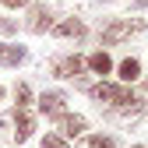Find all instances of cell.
<instances>
[{
    "mask_svg": "<svg viewBox=\"0 0 148 148\" xmlns=\"http://www.w3.org/2000/svg\"><path fill=\"white\" fill-rule=\"evenodd\" d=\"M35 127H39V116L32 113V109H14V141L18 145H25V141H32V134H35Z\"/></svg>",
    "mask_w": 148,
    "mask_h": 148,
    "instance_id": "8",
    "label": "cell"
},
{
    "mask_svg": "<svg viewBox=\"0 0 148 148\" xmlns=\"http://www.w3.org/2000/svg\"><path fill=\"white\" fill-rule=\"evenodd\" d=\"M113 57H109L106 49H95V53H88L85 57V71H92V74H99V78H106V74H113Z\"/></svg>",
    "mask_w": 148,
    "mask_h": 148,
    "instance_id": "10",
    "label": "cell"
},
{
    "mask_svg": "<svg viewBox=\"0 0 148 148\" xmlns=\"http://www.w3.org/2000/svg\"><path fill=\"white\" fill-rule=\"evenodd\" d=\"M127 148H148V145H127Z\"/></svg>",
    "mask_w": 148,
    "mask_h": 148,
    "instance_id": "19",
    "label": "cell"
},
{
    "mask_svg": "<svg viewBox=\"0 0 148 148\" xmlns=\"http://www.w3.org/2000/svg\"><path fill=\"white\" fill-rule=\"evenodd\" d=\"M78 148H120L116 138H109V134H85L78 141Z\"/></svg>",
    "mask_w": 148,
    "mask_h": 148,
    "instance_id": "13",
    "label": "cell"
},
{
    "mask_svg": "<svg viewBox=\"0 0 148 148\" xmlns=\"http://www.w3.org/2000/svg\"><path fill=\"white\" fill-rule=\"evenodd\" d=\"M4 99H7V88H4V85H0V102H4Z\"/></svg>",
    "mask_w": 148,
    "mask_h": 148,
    "instance_id": "18",
    "label": "cell"
},
{
    "mask_svg": "<svg viewBox=\"0 0 148 148\" xmlns=\"http://www.w3.org/2000/svg\"><path fill=\"white\" fill-rule=\"evenodd\" d=\"M148 25H145V18H113V21H106L102 32H99V42L102 46H120L127 42L131 35H141Z\"/></svg>",
    "mask_w": 148,
    "mask_h": 148,
    "instance_id": "2",
    "label": "cell"
},
{
    "mask_svg": "<svg viewBox=\"0 0 148 148\" xmlns=\"http://www.w3.org/2000/svg\"><path fill=\"white\" fill-rule=\"evenodd\" d=\"M11 92H14V109H32L35 92H32V85H28V81H18Z\"/></svg>",
    "mask_w": 148,
    "mask_h": 148,
    "instance_id": "12",
    "label": "cell"
},
{
    "mask_svg": "<svg viewBox=\"0 0 148 148\" xmlns=\"http://www.w3.org/2000/svg\"><path fill=\"white\" fill-rule=\"evenodd\" d=\"M53 25V7L49 4H28L25 7V32H32V35H46Z\"/></svg>",
    "mask_w": 148,
    "mask_h": 148,
    "instance_id": "4",
    "label": "cell"
},
{
    "mask_svg": "<svg viewBox=\"0 0 148 148\" xmlns=\"http://www.w3.org/2000/svg\"><path fill=\"white\" fill-rule=\"evenodd\" d=\"M141 88H145V92H148V78H145V81H141Z\"/></svg>",
    "mask_w": 148,
    "mask_h": 148,
    "instance_id": "20",
    "label": "cell"
},
{
    "mask_svg": "<svg viewBox=\"0 0 148 148\" xmlns=\"http://www.w3.org/2000/svg\"><path fill=\"white\" fill-rule=\"evenodd\" d=\"M95 4H113V0H95Z\"/></svg>",
    "mask_w": 148,
    "mask_h": 148,
    "instance_id": "21",
    "label": "cell"
},
{
    "mask_svg": "<svg viewBox=\"0 0 148 148\" xmlns=\"http://www.w3.org/2000/svg\"><path fill=\"white\" fill-rule=\"evenodd\" d=\"M35 102H39V116H46V120H57L60 113H67V92H60V88H46V92H39L35 95Z\"/></svg>",
    "mask_w": 148,
    "mask_h": 148,
    "instance_id": "5",
    "label": "cell"
},
{
    "mask_svg": "<svg viewBox=\"0 0 148 148\" xmlns=\"http://www.w3.org/2000/svg\"><path fill=\"white\" fill-rule=\"evenodd\" d=\"M131 7L134 11H148V0H131Z\"/></svg>",
    "mask_w": 148,
    "mask_h": 148,
    "instance_id": "17",
    "label": "cell"
},
{
    "mask_svg": "<svg viewBox=\"0 0 148 148\" xmlns=\"http://www.w3.org/2000/svg\"><path fill=\"white\" fill-rule=\"evenodd\" d=\"M145 113H148V99H145Z\"/></svg>",
    "mask_w": 148,
    "mask_h": 148,
    "instance_id": "22",
    "label": "cell"
},
{
    "mask_svg": "<svg viewBox=\"0 0 148 148\" xmlns=\"http://www.w3.org/2000/svg\"><path fill=\"white\" fill-rule=\"evenodd\" d=\"M88 95L95 99L99 106H106V109H127V106H138L141 99H138V92L131 88V85H120V81H95L88 88Z\"/></svg>",
    "mask_w": 148,
    "mask_h": 148,
    "instance_id": "1",
    "label": "cell"
},
{
    "mask_svg": "<svg viewBox=\"0 0 148 148\" xmlns=\"http://www.w3.org/2000/svg\"><path fill=\"white\" fill-rule=\"evenodd\" d=\"M39 148H71V141L64 134H57V131H46L42 141H39Z\"/></svg>",
    "mask_w": 148,
    "mask_h": 148,
    "instance_id": "14",
    "label": "cell"
},
{
    "mask_svg": "<svg viewBox=\"0 0 148 148\" xmlns=\"http://www.w3.org/2000/svg\"><path fill=\"white\" fill-rule=\"evenodd\" d=\"M0 35H4V39L18 35V18H7V14H0Z\"/></svg>",
    "mask_w": 148,
    "mask_h": 148,
    "instance_id": "15",
    "label": "cell"
},
{
    "mask_svg": "<svg viewBox=\"0 0 148 148\" xmlns=\"http://www.w3.org/2000/svg\"><path fill=\"white\" fill-rule=\"evenodd\" d=\"M49 74L60 81H74L85 74V57L78 53H57V57H49Z\"/></svg>",
    "mask_w": 148,
    "mask_h": 148,
    "instance_id": "3",
    "label": "cell"
},
{
    "mask_svg": "<svg viewBox=\"0 0 148 148\" xmlns=\"http://www.w3.org/2000/svg\"><path fill=\"white\" fill-rule=\"evenodd\" d=\"M49 32H53V39H85V35H88V25L81 21V18L71 14V18H64V21H57Z\"/></svg>",
    "mask_w": 148,
    "mask_h": 148,
    "instance_id": "9",
    "label": "cell"
},
{
    "mask_svg": "<svg viewBox=\"0 0 148 148\" xmlns=\"http://www.w3.org/2000/svg\"><path fill=\"white\" fill-rule=\"evenodd\" d=\"M32 4V0H0V7H4V11H25Z\"/></svg>",
    "mask_w": 148,
    "mask_h": 148,
    "instance_id": "16",
    "label": "cell"
},
{
    "mask_svg": "<svg viewBox=\"0 0 148 148\" xmlns=\"http://www.w3.org/2000/svg\"><path fill=\"white\" fill-rule=\"evenodd\" d=\"M28 46H21V42H11V39H0V67H7V71H14V67H21V64H28Z\"/></svg>",
    "mask_w": 148,
    "mask_h": 148,
    "instance_id": "7",
    "label": "cell"
},
{
    "mask_svg": "<svg viewBox=\"0 0 148 148\" xmlns=\"http://www.w3.org/2000/svg\"><path fill=\"white\" fill-rule=\"evenodd\" d=\"M53 123H57V134H64L67 141H78V138H85V131H88V120H85L81 113H71V109L60 113Z\"/></svg>",
    "mask_w": 148,
    "mask_h": 148,
    "instance_id": "6",
    "label": "cell"
},
{
    "mask_svg": "<svg viewBox=\"0 0 148 148\" xmlns=\"http://www.w3.org/2000/svg\"><path fill=\"white\" fill-rule=\"evenodd\" d=\"M113 71H116L120 85H134V81H141V60H138V57H123Z\"/></svg>",
    "mask_w": 148,
    "mask_h": 148,
    "instance_id": "11",
    "label": "cell"
}]
</instances>
